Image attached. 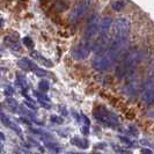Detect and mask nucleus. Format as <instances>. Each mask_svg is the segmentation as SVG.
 <instances>
[{"label":"nucleus","mask_w":154,"mask_h":154,"mask_svg":"<svg viewBox=\"0 0 154 154\" xmlns=\"http://www.w3.org/2000/svg\"><path fill=\"white\" fill-rule=\"evenodd\" d=\"M94 0H82L80 4H78L69 13V21L71 22H77L81 17L86 15V13L89 11Z\"/></svg>","instance_id":"20e7f679"},{"label":"nucleus","mask_w":154,"mask_h":154,"mask_svg":"<svg viewBox=\"0 0 154 154\" xmlns=\"http://www.w3.org/2000/svg\"><path fill=\"white\" fill-rule=\"evenodd\" d=\"M125 4L124 1H121V0H116V1H112L111 2V8L115 11V12H121L124 8Z\"/></svg>","instance_id":"0eeeda50"},{"label":"nucleus","mask_w":154,"mask_h":154,"mask_svg":"<svg viewBox=\"0 0 154 154\" xmlns=\"http://www.w3.org/2000/svg\"><path fill=\"white\" fill-rule=\"evenodd\" d=\"M145 57H146V51L144 49L136 48L134 50L128 51L116 67V75L119 79L130 75Z\"/></svg>","instance_id":"f257e3e1"},{"label":"nucleus","mask_w":154,"mask_h":154,"mask_svg":"<svg viewBox=\"0 0 154 154\" xmlns=\"http://www.w3.org/2000/svg\"><path fill=\"white\" fill-rule=\"evenodd\" d=\"M39 87H41V89H43V91H45V89H48V84H46V82H44V81H43V82H41V84H39Z\"/></svg>","instance_id":"6e6552de"},{"label":"nucleus","mask_w":154,"mask_h":154,"mask_svg":"<svg viewBox=\"0 0 154 154\" xmlns=\"http://www.w3.org/2000/svg\"><path fill=\"white\" fill-rule=\"evenodd\" d=\"M92 50H93V48L91 45L80 42V43L72 50V56H73V58H74L75 60H84V59H86V58L89 56Z\"/></svg>","instance_id":"423d86ee"},{"label":"nucleus","mask_w":154,"mask_h":154,"mask_svg":"<svg viewBox=\"0 0 154 154\" xmlns=\"http://www.w3.org/2000/svg\"><path fill=\"white\" fill-rule=\"evenodd\" d=\"M99 24H100V19L97 14H94L89 17L88 23H87V27L85 29V32L82 35V39H81V43H85L88 44L93 48L94 45V42L97 37V32H99Z\"/></svg>","instance_id":"f03ea898"},{"label":"nucleus","mask_w":154,"mask_h":154,"mask_svg":"<svg viewBox=\"0 0 154 154\" xmlns=\"http://www.w3.org/2000/svg\"><path fill=\"white\" fill-rule=\"evenodd\" d=\"M116 60L109 54V52L104 49L100 52H96L94 58L92 60V65L94 69L96 71H100V72H103V71H107L109 69Z\"/></svg>","instance_id":"7ed1b4c3"},{"label":"nucleus","mask_w":154,"mask_h":154,"mask_svg":"<svg viewBox=\"0 0 154 154\" xmlns=\"http://www.w3.org/2000/svg\"><path fill=\"white\" fill-rule=\"evenodd\" d=\"M154 101V79L149 77L144 84L143 88V102L149 104Z\"/></svg>","instance_id":"39448f33"},{"label":"nucleus","mask_w":154,"mask_h":154,"mask_svg":"<svg viewBox=\"0 0 154 154\" xmlns=\"http://www.w3.org/2000/svg\"><path fill=\"white\" fill-rule=\"evenodd\" d=\"M5 139H6V137H5V134H4L2 132H0V140H1V141H4Z\"/></svg>","instance_id":"1a4fd4ad"}]
</instances>
